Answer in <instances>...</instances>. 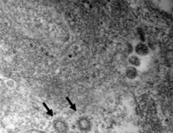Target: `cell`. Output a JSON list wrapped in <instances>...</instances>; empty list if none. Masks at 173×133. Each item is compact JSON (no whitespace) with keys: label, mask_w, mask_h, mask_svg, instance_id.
<instances>
[{"label":"cell","mask_w":173,"mask_h":133,"mask_svg":"<svg viewBox=\"0 0 173 133\" xmlns=\"http://www.w3.org/2000/svg\"><path fill=\"white\" fill-rule=\"evenodd\" d=\"M135 51L139 55H146L149 53V49H148V47L146 45L140 42V43L137 44L136 48H135Z\"/></svg>","instance_id":"cell-1"},{"label":"cell","mask_w":173,"mask_h":133,"mask_svg":"<svg viewBox=\"0 0 173 133\" xmlns=\"http://www.w3.org/2000/svg\"><path fill=\"white\" fill-rule=\"evenodd\" d=\"M78 125H79V127L81 128V131H87L90 130V123L87 118H81L78 122Z\"/></svg>","instance_id":"cell-2"},{"label":"cell","mask_w":173,"mask_h":133,"mask_svg":"<svg viewBox=\"0 0 173 133\" xmlns=\"http://www.w3.org/2000/svg\"><path fill=\"white\" fill-rule=\"evenodd\" d=\"M125 75L128 79H131V80H133L135 79L136 77L138 76V71L137 69H135L134 67H131V68H128L125 71Z\"/></svg>","instance_id":"cell-3"},{"label":"cell","mask_w":173,"mask_h":133,"mask_svg":"<svg viewBox=\"0 0 173 133\" xmlns=\"http://www.w3.org/2000/svg\"><path fill=\"white\" fill-rule=\"evenodd\" d=\"M54 127L55 129L57 130V131L59 132H63V131H67V125L65 124L64 122L62 121H56L55 124H54Z\"/></svg>","instance_id":"cell-4"},{"label":"cell","mask_w":173,"mask_h":133,"mask_svg":"<svg viewBox=\"0 0 173 133\" xmlns=\"http://www.w3.org/2000/svg\"><path fill=\"white\" fill-rule=\"evenodd\" d=\"M128 60H129V62L133 65V66H135V67H139V66H140V60H139V58L137 55H131V56L129 57Z\"/></svg>","instance_id":"cell-5"}]
</instances>
